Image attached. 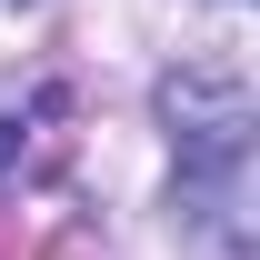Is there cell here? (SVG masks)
<instances>
[{"mask_svg": "<svg viewBox=\"0 0 260 260\" xmlns=\"http://www.w3.org/2000/svg\"><path fill=\"white\" fill-rule=\"evenodd\" d=\"M160 120H170V140H180V160L200 180H230L240 150H250V80H240V60H180L160 80Z\"/></svg>", "mask_w": 260, "mask_h": 260, "instance_id": "6da1fadb", "label": "cell"}]
</instances>
